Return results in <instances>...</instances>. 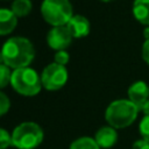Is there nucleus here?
Segmentation results:
<instances>
[{"mask_svg":"<svg viewBox=\"0 0 149 149\" xmlns=\"http://www.w3.org/2000/svg\"><path fill=\"white\" fill-rule=\"evenodd\" d=\"M139 111V107L130 100L119 99L108 105L105 118L111 127L125 128L135 121Z\"/></svg>","mask_w":149,"mask_h":149,"instance_id":"f03ea898","label":"nucleus"},{"mask_svg":"<svg viewBox=\"0 0 149 149\" xmlns=\"http://www.w3.org/2000/svg\"><path fill=\"white\" fill-rule=\"evenodd\" d=\"M35 56L33 43L22 36H14L8 38L1 51V62L7 66L16 70L27 68Z\"/></svg>","mask_w":149,"mask_h":149,"instance_id":"f257e3e1","label":"nucleus"},{"mask_svg":"<svg viewBox=\"0 0 149 149\" xmlns=\"http://www.w3.org/2000/svg\"><path fill=\"white\" fill-rule=\"evenodd\" d=\"M69 58H70V56H69V54H68L65 50H59V51H57V52L55 54V57H54L55 63H57V64H59V65H65V64L69 62Z\"/></svg>","mask_w":149,"mask_h":149,"instance_id":"a211bd4d","label":"nucleus"},{"mask_svg":"<svg viewBox=\"0 0 149 149\" xmlns=\"http://www.w3.org/2000/svg\"><path fill=\"white\" fill-rule=\"evenodd\" d=\"M72 34L68 26H56L52 27L47 35V42L50 48L59 51L65 50L72 42Z\"/></svg>","mask_w":149,"mask_h":149,"instance_id":"0eeeda50","label":"nucleus"},{"mask_svg":"<svg viewBox=\"0 0 149 149\" xmlns=\"http://www.w3.org/2000/svg\"><path fill=\"white\" fill-rule=\"evenodd\" d=\"M143 36H144L146 40H149V27L144 28V30H143Z\"/></svg>","mask_w":149,"mask_h":149,"instance_id":"5701e85b","label":"nucleus"},{"mask_svg":"<svg viewBox=\"0 0 149 149\" xmlns=\"http://www.w3.org/2000/svg\"><path fill=\"white\" fill-rule=\"evenodd\" d=\"M66 26L70 29L72 36L77 38L84 37L90 33V21L84 15H80V14L73 15Z\"/></svg>","mask_w":149,"mask_h":149,"instance_id":"1a4fd4ad","label":"nucleus"},{"mask_svg":"<svg viewBox=\"0 0 149 149\" xmlns=\"http://www.w3.org/2000/svg\"><path fill=\"white\" fill-rule=\"evenodd\" d=\"M10 84L13 88L22 95H35L40 92L42 87L41 77L31 68L16 69L12 73Z\"/></svg>","mask_w":149,"mask_h":149,"instance_id":"20e7f679","label":"nucleus"},{"mask_svg":"<svg viewBox=\"0 0 149 149\" xmlns=\"http://www.w3.org/2000/svg\"><path fill=\"white\" fill-rule=\"evenodd\" d=\"M42 140L43 130L35 122H23L12 134L13 146L19 149H34L41 144Z\"/></svg>","mask_w":149,"mask_h":149,"instance_id":"39448f33","label":"nucleus"},{"mask_svg":"<svg viewBox=\"0 0 149 149\" xmlns=\"http://www.w3.org/2000/svg\"><path fill=\"white\" fill-rule=\"evenodd\" d=\"M132 149H149V142L146 140H139L133 144Z\"/></svg>","mask_w":149,"mask_h":149,"instance_id":"412c9836","label":"nucleus"},{"mask_svg":"<svg viewBox=\"0 0 149 149\" xmlns=\"http://www.w3.org/2000/svg\"><path fill=\"white\" fill-rule=\"evenodd\" d=\"M10 144H13L12 136H9V134L5 129H1L0 130V148L1 149H6Z\"/></svg>","mask_w":149,"mask_h":149,"instance_id":"f3484780","label":"nucleus"},{"mask_svg":"<svg viewBox=\"0 0 149 149\" xmlns=\"http://www.w3.org/2000/svg\"><path fill=\"white\" fill-rule=\"evenodd\" d=\"M139 109L142 111V112L144 113V115H149V99H148L146 102H143Z\"/></svg>","mask_w":149,"mask_h":149,"instance_id":"4be33fe9","label":"nucleus"},{"mask_svg":"<svg viewBox=\"0 0 149 149\" xmlns=\"http://www.w3.org/2000/svg\"><path fill=\"white\" fill-rule=\"evenodd\" d=\"M31 8H33V3L30 0H14L12 2L10 9L16 16L21 17V16H26L27 14H29Z\"/></svg>","mask_w":149,"mask_h":149,"instance_id":"ddd939ff","label":"nucleus"},{"mask_svg":"<svg viewBox=\"0 0 149 149\" xmlns=\"http://www.w3.org/2000/svg\"><path fill=\"white\" fill-rule=\"evenodd\" d=\"M133 13L137 21L149 24V0H134Z\"/></svg>","mask_w":149,"mask_h":149,"instance_id":"f8f14e48","label":"nucleus"},{"mask_svg":"<svg viewBox=\"0 0 149 149\" xmlns=\"http://www.w3.org/2000/svg\"><path fill=\"white\" fill-rule=\"evenodd\" d=\"M128 98L140 108L141 105L146 102L149 98V86L142 80L135 81L128 88Z\"/></svg>","mask_w":149,"mask_h":149,"instance_id":"6e6552de","label":"nucleus"},{"mask_svg":"<svg viewBox=\"0 0 149 149\" xmlns=\"http://www.w3.org/2000/svg\"><path fill=\"white\" fill-rule=\"evenodd\" d=\"M101 1H104V2H107V1H111V0H101Z\"/></svg>","mask_w":149,"mask_h":149,"instance_id":"b1692460","label":"nucleus"},{"mask_svg":"<svg viewBox=\"0 0 149 149\" xmlns=\"http://www.w3.org/2000/svg\"><path fill=\"white\" fill-rule=\"evenodd\" d=\"M142 57L149 64V40H146L142 45Z\"/></svg>","mask_w":149,"mask_h":149,"instance_id":"aec40b11","label":"nucleus"},{"mask_svg":"<svg viewBox=\"0 0 149 149\" xmlns=\"http://www.w3.org/2000/svg\"><path fill=\"white\" fill-rule=\"evenodd\" d=\"M17 24V16L8 8L0 9V34L6 35L14 30Z\"/></svg>","mask_w":149,"mask_h":149,"instance_id":"9b49d317","label":"nucleus"},{"mask_svg":"<svg viewBox=\"0 0 149 149\" xmlns=\"http://www.w3.org/2000/svg\"><path fill=\"white\" fill-rule=\"evenodd\" d=\"M95 142L100 148H111L118 141V134L115 129L111 126L101 127L95 133Z\"/></svg>","mask_w":149,"mask_h":149,"instance_id":"9d476101","label":"nucleus"},{"mask_svg":"<svg viewBox=\"0 0 149 149\" xmlns=\"http://www.w3.org/2000/svg\"><path fill=\"white\" fill-rule=\"evenodd\" d=\"M41 13L44 20L54 27L66 26L73 16L72 5L69 0H43Z\"/></svg>","mask_w":149,"mask_h":149,"instance_id":"7ed1b4c3","label":"nucleus"},{"mask_svg":"<svg viewBox=\"0 0 149 149\" xmlns=\"http://www.w3.org/2000/svg\"><path fill=\"white\" fill-rule=\"evenodd\" d=\"M70 149H100V147L98 146L95 140L85 136L73 141L70 146Z\"/></svg>","mask_w":149,"mask_h":149,"instance_id":"4468645a","label":"nucleus"},{"mask_svg":"<svg viewBox=\"0 0 149 149\" xmlns=\"http://www.w3.org/2000/svg\"><path fill=\"white\" fill-rule=\"evenodd\" d=\"M9 69H10V68L7 66L5 63H1V64H0V74H1L0 86H1V87H5V86L10 81V79H12V73H13V72H10Z\"/></svg>","mask_w":149,"mask_h":149,"instance_id":"2eb2a0df","label":"nucleus"},{"mask_svg":"<svg viewBox=\"0 0 149 149\" xmlns=\"http://www.w3.org/2000/svg\"><path fill=\"white\" fill-rule=\"evenodd\" d=\"M9 106H10L9 99L3 92H0V114L3 115L9 109Z\"/></svg>","mask_w":149,"mask_h":149,"instance_id":"6ab92c4d","label":"nucleus"},{"mask_svg":"<svg viewBox=\"0 0 149 149\" xmlns=\"http://www.w3.org/2000/svg\"><path fill=\"white\" fill-rule=\"evenodd\" d=\"M68 80V70L64 65L57 63H50L47 65L41 73L42 86L49 91L59 90L65 85Z\"/></svg>","mask_w":149,"mask_h":149,"instance_id":"423d86ee","label":"nucleus"},{"mask_svg":"<svg viewBox=\"0 0 149 149\" xmlns=\"http://www.w3.org/2000/svg\"><path fill=\"white\" fill-rule=\"evenodd\" d=\"M140 133L143 137V140L149 142V115H144L143 119L140 122Z\"/></svg>","mask_w":149,"mask_h":149,"instance_id":"dca6fc26","label":"nucleus"}]
</instances>
